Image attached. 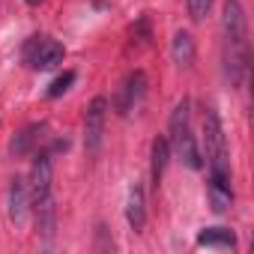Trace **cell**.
I'll list each match as a JSON object with an SVG mask.
<instances>
[{
    "instance_id": "6da1fadb",
    "label": "cell",
    "mask_w": 254,
    "mask_h": 254,
    "mask_svg": "<svg viewBox=\"0 0 254 254\" xmlns=\"http://www.w3.org/2000/svg\"><path fill=\"white\" fill-rule=\"evenodd\" d=\"M221 63L230 87H239L248 72V21L239 0H224L221 6Z\"/></svg>"
},
{
    "instance_id": "e0dca14e",
    "label": "cell",
    "mask_w": 254,
    "mask_h": 254,
    "mask_svg": "<svg viewBox=\"0 0 254 254\" xmlns=\"http://www.w3.org/2000/svg\"><path fill=\"white\" fill-rule=\"evenodd\" d=\"M24 3H27V6H39V3H42V0H24Z\"/></svg>"
},
{
    "instance_id": "277c9868",
    "label": "cell",
    "mask_w": 254,
    "mask_h": 254,
    "mask_svg": "<svg viewBox=\"0 0 254 254\" xmlns=\"http://www.w3.org/2000/svg\"><path fill=\"white\" fill-rule=\"evenodd\" d=\"M203 159L209 168V183H230V153H227V138L224 126L215 108H206L203 114Z\"/></svg>"
},
{
    "instance_id": "9c48e42d",
    "label": "cell",
    "mask_w": 254,
    "mask_h": 254,
    "mask_svg": "<svg viewBox=\"0 0 254 254\" xmlns=\"http://www.w3.org/2000/svg\"><path fill=\"white\" fill-rule=\"evenodd\" d=\"M126 221H129V227L135 233H141L147 224V194H144L141 183H135L129 189V197H126Z\"/></svg>"
},
{
    "instance_id": "9a60e30c",
    "label": "cell",
    "mask_w": 254,
    "mask_h": 254,
    "mask_svg": "<svg viewBox=\"0 0 254 254\" xmlns=\"http://www.w3.org/2000/svg\"><path fill=\"white\" fill-rule=\"evenodd\" d=\"M75 78H78V75H75L72 69H69V72H63L60 78H54V81H51V87L45 90V96H48V99H60V96H63V93L75 84Z\"/></svg>"
},
{
    "instance_id": "5bb4252c",
    "label": "cell",
    "mask_w": 254,
    "mask_h": 254,
    "mask_svg": "<svg viewBox=\"0 0 254 254\" xmlns=\"http://www.w3.org/2000/svg\"><path fill=\"white\" fill-rule=\"evenodd\" d=\"M209 203H212V212H227L233 203L230 183H209Z\"/></svg>"
},
{
    "instance_id": "3957f363",
    "label": "cell",
    "mask_w": 254,
    "mask_h": 254,
    "mask_svg": "<svg viewBox=\"0 0 254 254\" xmlns=\"http://www.w3.org/2000/svg\"><path fill=\"white\" fill-rule=\"evenodd\" d=\"M168 147L174 150V156L191 168V171H200L203 168V153H200V141L191 129V102L183 99L174 111H171V120H168Z\"/></svg>"
},
{
    "instance_id": "5b68a950",
    "label": "cell",
    "mask_w": 254,
    "mask_h": 254,
    "mask_svg": "<svg viewBox=\"0 0 254 254\" xmlns=\"http://www.w3.org/2000/svg\"><path fill=\"white\" fill-rule=\"evenodd\" d=\"M21 60L33 72H51V69H57L66 60V48L57 39L45 36V33L42 36H30L24 42V48H21Z\"/></svg>"
},
{
    "instance_id": "8fae6325",
    "label": "cell",
    "mask_w": 254,
    "mask_h": 254,
    "mask_svg": "<svg viewBox=\"0 0 254 254\" xmlns=\"http://www.w3.org/2000/svg\"><path fill=\"white\" fill-rule=\"evenodd\" d=\"M168 159H171L168 138H156L153 147H150V180H153V191H159V186H162V177H165Z\"/></svg>"
},
{
    "instance_id": "4fadbf2b",
    "label": "cell",
    "mask_w": 254,
    "mask_h": 254,
    "mask_svg": "<svg viewBox=\"0 0 254 254\" xmlns=\"http://www.w3.org/2000/svg\"><path fill=\"white\" fill-rule=\"evenodd\" d=\"M171 57H174L177 66H191L194 63V36L186 33V30L174 33V39H171Z\"/></svg>"
},
{
    "instance_id": "8992f818",
    "label": "cell",
    "mask_w": 254,
    "mask_h": 254,
    "mask_svg": "<svg viewBox=\"0 0 254 254\" xmlns=\"http://www.w3.org/2000/svg\"><path fill=\"white\" fill-rule=\"evenodd\" d=\"M105 117H108V99L96 96L87 108V117H84V150H87V156H96L99 147H102Z\"/></svg>"
},
{
    "instance_id": "7c38bea8",
    "label": "cell",
    "mask_w": 254,
    "mask_h": 254,
    "mask_svg": "<svg viewBox=\"0 0 254 254\" xmlns=\"http://www.w3.org/2000/svg\"><path fill=\"white\" fill-rule=\"evenodd\" d=\"M194 242L200 248H236V233L227 230V227H203Z\"/></svg>"
},
{
    "instance_id": "30bf717a",
    "label": "cell",
    "mask_w": 254,
    "mask_h": 254,
    "mask_svg": "<svg viewBox=\"0 0 254 254\" xmlns=\"http://www.w3.org/2000/svg\"><path fill=\"white\" fill-rule=\"evenodd\" d=\"M45 132H48V126H45V123H33V126H27V129H24L21 135H15V141L9 144V153H15V156L39 153V144L48 138Z\"/></svg>"
},
{
    "instance_id": "2e32d148",
    "label": "cell",
    "mask_w": 254,
    "mask_h": 254,
    "mask_svg": "<svg viewBox=\"0 0 254 254\" xmlns=\"http://www.w3.org/2000/svg\"><path fill=\"white\" fill-rule=\"evenodd\" d=\"M189 3V15L191 21H203L209 15V6H212V0H186Z\"/></svg>"
},
{
    "instance_id": "ba28073f",
    "label": "cell",
    "mask_w": 254,
    "mask_h": 254,
    "mask_svg": "<svg viewBox=\"0 0 254 254\" xmlns=\"http://www.w3.org/2000/svg\"><path fill=\"white\" fill-rule=\"evenodd\" d=\"M6 206H9V218L15 224H21L27 218L30 209V186L24 177H12L9 180V191H6Z\"/></svg>"
},
{
    "instance_id": "52a82bcc",
    "label": "cell",
    "mask_w": 254,
    "mask_h": 254,
    "mask_svg": "<svg viewBox=\"0 0 254 254\" xmlns=\"http://www.w3.org/2000/svg\"><path fill=\"white\" fill-rule=\"evenodd\" d=\"M144 93H147V75L138 69V72H132L129 78L120 84V90H117V96H114V111H117L120 117L132 114V111L141 105Z\"/></svg>"
},
{
    "instance_id": "7a4b0ae2",
    "label": "cell",
    "mask_w": 254,
    "mask_h": 254,
    "mask_svg": "<svg viewBox=\"0 0 254 254\" xmlns=\"http://www.w3.org/2000/svg\"><path fill=\"white\" fill-rule=\"evenodd\" d=\"M33 171H30V209L36 218V233L42 236V242L48 245L54 236V221H57V209H54V153L42 150L33 153Z\"/></svg>"
}]
</instances>
